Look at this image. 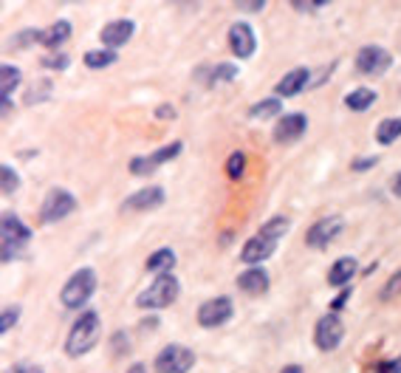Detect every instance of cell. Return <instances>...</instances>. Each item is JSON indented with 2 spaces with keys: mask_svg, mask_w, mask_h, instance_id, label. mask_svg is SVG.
Masks as SVG:
<instances>
[{
  "mask_svg": "<svg viewBox=\"0 0 401 373\" xmlns=\"http://www.w3.org/2000/svg\"><path fill=\"white\" fill-rule=\"evenodd\" d=\"M286 232H288V218H283V215L272 218L269 224H263V229H260L255 238H249V241L243 244L241 260L249 263V266H257V263L269 260V258L274 255V249H277V241H280Z\"/></svg>",
  "mask_w": 401,
  "mask_h": 373,
  "instance_id": "obj_1",
  "label": "cell"
},
{
  "mask_svg": "<svg viewBox=\"0 0 401 373\" xmlns=\"http://www.w3.org/2000/svg\"><path fill=\"white\" fill-rule=\"evenodd\" d=\"M99 331H102L99 311H82V314L77 317V322L71 325V331H68L65 353H68V356H82V353H88V350L99 342Z\"/></svg>",
  "mask_w": 401,
  "mask_h": 373,
  "instance_id": "obj_2",
  "label": "cell"
},
{
  "mask_svg": "<svg viewBox=\"0 0 401 373\" xmlns=\"http://www.w3.org/2000/svg\"><path fill=\"white\" fill-rule=\"evenodd\" d=\"M94 291H96V272L94 269H77L74 274H71V280L63 286V305L65 308H82L91 297H94Z\"/></svg>",
  "mask_w": 401,
  "mask_h": 373,
  "instance_id": "obj_3",
  "label": "cell"
},
{
  "mask_svg": "<svg viewBox=\"0 0 401 373\" xmlns=\"http://www.w3.org/2000/svg\"><path fill=\"white\" fill-rule=\"evenodd\" d=\"M178 297V280L172 274H158L136 300L139 308H167Z\"/></svg>",
  "mask_w": 401,
  "mask_h": 373,
  "instance_id": "obj_4",
  "label": "cell"
},
{
  "mask_svg": "<svg viewBox=\"0 0 401 373\" xmlns=\"http://www.w3.org/2000/svg\"><path fill=\"white\" fill-rule=\"evenodd\" d=\"M195 365V353L184 345H167L155 356V370L158 373H189Z\"/></svg>",
  "mask_w": 401,
  "mask_h": 373,
  "instance_id": "obj_5",
  "label": "cell"
},
{
  "mask_svg": "<svg viewBox=\"0 0 401 373\" xmlns=\"http://www.w3.org/2000/svg\"><path fill=\"white\" fill-rule=\"evenodd\" d=\"M32 241V229L18 215H4V260H12Z\"/></svg>",
  "mask_w": 401,
  "mask_h": 373,
  "instance_id": "obj_6",
  "label": "cell"
},
{
  "mask_svg": "<svg viewBox=\"0 0 401 373\" xmlns=\"http://www.w3.org/2000/svg\"><path fill=\"white\" fill-rule=\"evenodd\" d=\"M74 210H77V198L57 186V190H51L46 196V201L40 207V218H43V224H54V221H63L65 215H71Z\"/></svg>",
  "mask_w": 401,
  "mask_h": 373,
  "instance_id": "obj_7",
  "label": "cell"
},
{
  "mask_svg": "<svg viewBox=\"0 0 401 373\" xmlns=\"http://www.w3.org/2000/svg\"><path fill=\"white\" fill-rule=\"evenodd\" d=\"M232 311H235V305L229 297H212L198 308V325L200 328H218V325L232 320Z\"/></svg>",
  "mask_w": 401,
  "mask_h": 373,
  "instance_id": "obj_8",
  "label": "cell"
},
{
  "mask_svg": "<svg viewBox=\"0 0 401 373\" xmlns=\"http://www.w3.org/2000/svg\"><path fill=\"white\" fill-rule=\"evenodd\" d=\"M178 153H181V141H170V144L158 147V150L150 153V156H136V158L130 161V172H133V175H150V172H155L161 164L172 161Z\"/></svg>",
  "mask_w": 401,
  "mask_h": 373,
  "instance_id": "obj_9",
  "label": "cell"
},
{
  "mask_svg": "<svg viewBox=\"0 0 401 373\" xmlns=\"http://www.w3.org/2000/svg\"><path fill=\"white\" fill-rule=\"evenodd\" d=\"M342 336H345V322H342L339 314H325V317L317 322V328H314V342H317L319 350H333V348H339Z\"/></svg>",
  "mask_w": 401,
  "mask_h": 373,
  "instance_id": "obj_10",
  "label": "cell"
},
{
  "mask_svg": "<svg viewBox=\"0 0 401 373\" xmlns=\"http://www.w3.org/2000/svg\"><path fill=\"white\" fill-rule=\"evenodd\" d=\"M342 229H345V221L339 218V215H331V218H322V221H317L311 229H308V246L311 249H328L339 235H342Z\"/></svg>",
  "mask_w": 401,
  "mask_h": 373,
  "instance_id": "obj_11",
  "label": "cell"
},
{
  "mask_svg": "<svg viewBox=\"0 0 401 373\" xmlns=\"http://www.w3.org/2000/svg\"><path fill=\"white\" fill-rule=\"evenodd\" d=\"M390 65H393V57L381 46H364L356 54V71L359 74H384Z\"/></svg>",
  "mask_w": 401,
  "mask_h": 373,
  "instance_id": "obj_12",
  "label": "cell"
},
{
  "mask_svg": "<svg viewBox=\"0 0 401 373\" xmlns=\"http://www.w3.org/2000/svg\"><path fill=\"white\" fill-rule=\"evenodd\" d=\"M305 130H308V116L305 113H283L277 119V125H274V139L283 141V144H291Z\"/></svg>",
  "mask_w": 401,
  "mask_h": 373,
  "instance_id": "obj_13",
  "label": "cell"
},
{
  "mask_svg": "<svg viewBox=\"0 0 401 373\" xmlns=\"http://www.w3.org/2000/svg\"><path fill=\"white\" fill-rule=\"evenodd\" d=\"M229 46H232V51H235V57H241V60H249L252 54H255V32H252V26L249 23H232V29H229Z\"/></svg>",
  "mask_w": 401,
  "mask_h": 373,
  "instance_id": "obj_14",
  "label": "cell"
},
{
  "mask_svg": "<svg viewBox=\"0 0 401 373\" xmlns=\"http://www.w3.org/2000/svg\"><path fill=\"white\" fill-rule=\"evenodd\" d=\"M133 29H136V23L133 20H113V23H108L105 29H102V43H105V49H122L130 37H133Z\"/></svg>",
  "mask_w": 401,
  "mask_h": 373,
  "instance_id": "obj_15",
  "label": "cell"
},
{
  "mask_svg": "<svg viewBox=\"0 0 401 373\" xmlns=\"http://www.w3.org/2000/svg\"><path fill=\"white\" fill-rule=\"evenodd\" d=\"M161 204H164V190H161V186H144V190L133 193V196L125 201V207H127V210H136V213L158 210Z\"/></svg>",
  "mask_w": 401,
  "mask_h": 373,
  "instance_id": "obj_16",
  "label": "cell"
},
{
  "mask_svg": "<svg viewBox=\"0 0 401 373\" xmlns=\"http://www.w3.org/2000/svg\"><path fill=\"white\" fill-rule=\"evenodd\" d=\"M238 289L246 291V294H266L269 291V274H266V269L255 266V269H246L243 274H238Z\"/></svg>",
  "mask_w": 401,
  "mask_h": 373,
  "instance_id": "obj_17",
  "label": "cell"
},
{
  "mask_svg": "<svg viewBox=\"0 0 401 373\" xmlns=\"http://www.w3.org/2000/svg\"><path fill=\"white\" fill-rule=\"evenodd\" d=\"M308 85V68H294V71H288L280 82H277V94L280 96H297V94H303V88Z\"/></svg>",
  "mask_w": 401,
  "mask_h": 373,
  "instance_id": "obj_18",
  "label": "cell"
},
{
  "mask_svg": "<svg viewBox=\"0 0 401 373\" xmlns=\"http://www.w3.org/2000/svg\"><path fill=\"white\" fill-rule=\"evenodd\" d=\"M356 269H359V263L353 260V258H339L333 266H331V272H328V283L331 286H348L350 280H353V274H356Z\"/></svg>",
  "mask_w": 401,
  "mask_h": 373,
  "instance_id": "obj_19",
  "label": "cell"
},
{
  "mask_svg": "<svg viewBox=\"0 0 401 373\" xmlns=\"http://www.w3.org/2000/svg\"><path fill=\"white\" fill-rule=\"evenodd\" d=\"M172 266H175V252L172 249H155L144 263L147 272H158V274H170Z\"/></svg>",
  "mask_w": 401,
  "mask_h": 373,
  "instance_id": "obj_20",
  "label": "cell"
},
{
  "mask_svg": "<svg viewBox=\"0 0 401 373\" xmlns=\"http://www.w3.org/2000/svg\"><path fill=\"white\" fill-rule=\"evenodd\" d=\"M249 116H252V119H272V116H283V102H280V96L260 99L257 105H252V108H249Z\"/></svg>",
  "mask_w": 401,
  "mask_h": 373,
  "instance_id": "obj_21",
  "label": "cell"
},
{
  "mask_svg": "<svg viewBox=\"0 0 401 373\" xmlns=\"http://www.w3.org/2000/svg\"><path fill=\"white\" fill-rule=\"evenodd\" d=\"M68 37H71V23H68V20H57L54 26H49V32H43V43H46L49 49L63 46Z\"/></svg>",
  "mask_w": 401,
  "mask_h": 373,
  "instance_id": "obj_22",
  "label": "cell"
},
{
  "mask_svg": "<svg viewBox=\"0 0 401 373\" xmlns=\"http://www.w3.org/2000/svg\"><path fill=\"white\" fill-rule=\"evenodd\" d=\"M395 139H401V116L384 119V122L376 127V141H378V144H393Z\"/></svg>",
  "mask_w": 401,
  "mask_h": 373,
  "instance_id": "obj_23",
  "label": "cell"
},
{
  "mask_svg": "<svg viewBox=\"0 0 401 373\" xmlns=\"http://www.w3.org/2000/svg\"><path fill=\"white\" fill-rule=\"evenodd\" d=\"M82 63H85L88 68L99 71V68H108V65L116 63V51H110V49H94V51H88V54L82 57Z\"/></svg>",
  "mask_w": 401,
  "mask_h": 373,
  "instance_id": "obj_24",
  "label": "cell"
},
{
  "mask_svg": "<svg viewBox=\"0 0 401 373\" xmlns=\"http://www.w3.org/2000/svg\"><path fill=\"white\" fill-rule=\"evenodd\" d=\"M373 102H376V91H370V88H356L345 96V105L350 110H367Z\"/></svg>",
  "mask_w": 401,
  "mask_h": 373,
  "instance_id": "obj_25",
  "label": "cell"
},
{
  "mask_svg": "<svg viewBox=\"0 0 401 373\" xmlns=\"http://www.w3.org/2000/svg\"><path fill=\"white\" fill-rule=\"evenodd\" d=\"M18 85H20V68H15V65L0 68V94H4V99H9Z\"/></svg>",
  "mask_w": 401,
  "mask_h": 373,
  "instance_id": "obj_26",
  "label": "cell"
},
{
  "mask_svg": "<svg viewBox=\"0 0 401 373\" xmlns=\"http://www.w3.org/2000/svg\"><path fill=\"white\" fill-rule=\"evenodd\" d=\"M238 77V65H232V63H221V65H215L212 68V74H210V85H218V82H229V80H235Z\"/></svg>",
  "mask_w": 401,
  "mask_h": 373,
  "instance_id": "obj_27",
  "label": "cell"
},
{
  "mask_svg": "<svg viewBox=\"0 0 401 373\" xmlns=\"http://www.w3.org/2000/svg\"><path fill=\"white\" fill-rule=\"evenodd\" d=\"M49 94H51V82H49V80H40V82H34V85L29 88L26 102H29V105H37V102L49 99Z\"/></svg>",
  "mask_w": 401,
  "mask_h": 373,
  "instance_id": "obj_28",
  "label": "cell"
},
{
  "mask_svg": "<svg viewBox=\"0 0 401 373\" xmlns=\"http://www.w3.org/2000/svg\"><path fill=\"white\" fill-rule=\"evenodd\" d=\"M243 167H246V156H243V153H232L229 161H227V172H229L232 178H241V175H243Z\"/></svg>",
  "mask_w": 401,
  "mask_h": 373,
  "instance_id": "obj_29",
  "label": "cell"
},
{
  "mask_svg": "<svg viewBox=\"0 0 401 373\" xmlns=\"http://www.w3.org/2000/svg\"><path fill=\"white\" fill-rule=\"evenodd\" d=\"M401 294V272H395L387 283H384V289H381V300H393V297H398Z\"/></svg>",
  "mask_w": 401,
  "mask_h": 373,
  "instance_id": "obj_30",
  "label": "cell"
},
{
  "mask_svg": "<svg viewBox=\"0 0 401 373\" xmlns=\"http://www.w3.org/2000/svg\"><path fill=\"white\" fill-rule=\"evenodd\" d=\"M0 178H4V193H15L18 190V172L9 164L0 167Z\"/></svg>",
  "mask_w": 401,
  "mask_h": 373,
  "instance_id": "obj_31",
  "label": "cell"
},
{
  "mask_svg": "<svg viewBox=\"0 0 401 373\" xmlns=\"http://www.w3.org/2000/svg\"><path fill=\"white\" fill-rule=\"evenodd\" d=\"M18 314H20V308H18V305H12V308H6V311H4V317H0V334H6V331L18 322Z\"/></svg>",
  "mask_w": 401,
  "mask_h": 373,
  "instance_id": "obj_32",
  "label": "cell"
},
{
  "mask_svg": "<svg viewBox=\"0 0 401 373\" xmlns=\"http://www.w3.org/2000/svg\"><path fill=\"white\" fill-rule=\"evenodd\" d=\"M43 65H46V68H54V71H63V68H68V57H65V54H54V57H46Z\"/></svg>",
  "mask_w": 401,
  "mask_h": 373,
  "instance_id": "obj_33",
  "label": "cell"
},
{
  "mask_svg": "<svg viewBox=\"0 0 401 373\" xmlns=\"http://www.w3.org/2000/svg\"><path fill=\"white\" fill-rule=\"evenodd\" d=\"M376 373H401V356H395V359H387V362H381V365L376 367Z\"/></svg>",
  "mask_w": 401,
  "mask_h": 373,
  "instance_id": "obj_34",
  "label": "cell"
},
{
  "mask_svg": "<svg viewBox=\"0 0 401 373\" xmlns=\"http://www.w3.org/2000/svg\"><path fill=\"white\" fill-rule=\"evenodd\" d=\"M37 40H43V32H20L15 37V46H26V43H37Z\"/></svg>",
  "mask_w": 401,
  "mask_h": 373,
  "instance_id": "obj_35",
  "label": "cell"
},
{
  "mask_svg": "<svg viewBox=\"0 0 401 373\" xmlns=\"http://www.w3.org/2000/svg\"><path fill=\"white\" fill-rule=\"evenodd\" d=\"M376 161H378L376 156H370V158H367V156H364V158H356V161H353V170H356V172L370 170V167H376Z\"/></svg>",
  "mask_w": 401,
  "mask_h": 373,
  "instance_id": "obj_36",
  "label": "cell"
},
{
  "mask_svg": "<svg viewBox=\"0 0 401 373\" xmlns=\"http://www.w3.org/2000/svg\"><path fill=\"white\" fill-rule=\"evenodd\" d=\"M15 373H43V367L34 365V362H18V365H15Z\"/></svg>",
  "mask_w": 401,
  "mask_h": 373,
  "instance_id": "obj_37",
  "label": "cell"
},
{
  "mask_svg": "<svg viewBox=\"0 0 401 373\" xmlns=\"http://www.w3.org/2000/svg\"><path fill=\"white\" fill-rule=\"evenodd\" d=\"M155 116H158V119H172L175 110H172V105H161V108L155 110Z\"/></svg>",
  "mask_w": 401,
  "mask_h": 373,
  "instance_id": "obj_38",
  "label": "cell"
},
{
  "mask_svg": "<svg viewBox=\"0 0 401 373\" xmlns=\"http://www.w3.org/2000/svg\"><path fill=\"white\" fill-rule=\"evenodd\" d=\"M348 297H350V289H348V291H342V294H339V297H336V300H333V308H336V311H339V308H342V305H345V303H348Z\"/></svg>",
  "mask_w": 401,
  "mask_h": 373,
  "instance_id": "obj_39",
  "label": "cell"
},
{
  "mask_svg": "<svg viewBox=\"0 0 401 373\" xmlns=\"http://www.w3.org/2000/svg\"><path fill=\"white\" fill-rule=\"evenodd\" d=\"M390 190H393V196H401V172L393 178V184H390Z\"/></svg>",
  "mask_w": 401,
  "mask_h": 373,
  "instance_id": "obj_40",
  "label": "cell"
},
{
  "mask_svg": "<svg viewBox=\"0 0 401 373\" xmlns=\"http://www.w3.org/2000/svg\"><path fill=\"white\" fill-rule=\"evenodd\" d=\"M127 373H147V370H144V365H130Z\"/></svg>",
  "mask_w": 401,
  "mask_h": 373,
  "instance_id": "obj_41",
  "label": "cell"
},
{
  "mask_svg": "<svg viewBox=\"0 0 401 373\" xmlns=\"http://www.w3.org/2000/svg\"><path fill=\"white\" fill-rule=\"evenodd\" d=\"M283 373H303V367H300V365H288Z\"/></svg>",
  "mask_w": 401,
  "mask_h": 373,
  "instance_id": "obj_42",
  "label": "cell"
}]
</instances>
